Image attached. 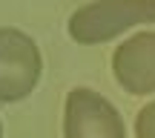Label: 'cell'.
Returning <instances> with one entry per match:
<instances>
[{
    "label": "cell",
    "mask_w": 155,
    "mask_h": 138,
    "mask_svg": "<svg viewBox=\"0 0 155 138\" xmlns=\"http://www.w3.org/2000/svg\"><path fill=\"white\" fill-rule=\"evenodd\" d=\"M0 138H3V121H0Z\"/></svg>",
    "instance_id": "6"
},
{
    "label": "cell",
    "mask_w": 155,
    "mask_h": 138,
    "mask_svg": "<svg viewBox=\"0 0 155 138\" xmlns=\"http://www.w3.org/2000/svg\"><path fill=\"white\" fill-rule=\"evenodd\" d=\"M144 23H155V0H89L69 15L66 32L75 43L95 46Z\"/></svg>",
    "instance_id": "1"
},
{
    "label": "cell",
    "mask_w": 155,
    "mask_h": 138,
    "mask_svg": "<svg viewBox=\"0 0 155 138\" xmlns=\"http://www.w3.org/2000/svg\"><path fill=\"white\" fill-rule=\"evenodd\" d=\"M63 138H129L121 112L89 86H75L63 101Z\"/></svg>",
    "instance_id": "3"
},
{
    "label": "cell",
    "mask_w": 155,
    "mask_h": 138,
    "mask_svg": "<svg viewBox=\"0 0 155 138\" xmlns=\"http://www.w3.org/2000/svg\"><path fill=\"white\" fill-rule=\"evenodd\" d=\"M112 75L129 95L155 92V29H141L115 46Z\"/></svg>",
    "instance_id": "4"
},
{
    "label": "cell",
    "mask_w": 155,
    "mask_h": 138,
    "mask_svg": "<svg viewBox=\"0 0 155 138\" xmlns=\"http://www.w3.org/2000/svg\"><path fill=\"white\" fill-rule=\"evenodd\" d=\"M43 72L40 46L17 26H0V104H15L35 92Z\"/></svg>",
    "instance_id": "2"
},
{
    "label": "cell",
    "mask_w": 155,
    "mask_h": 138,
    "mask_svg": "<svg viewBox=\"0 0 155 138\" xmlns=\"http://www.w3.org/2000/svg\"><path fill=\"white\" fill-rule=\"evenodd\" d=\"M135 138H155V101L144 104L135 115Z\"/></svg>",
    "instance_id": "5"
}]
</instances>
